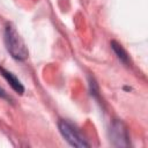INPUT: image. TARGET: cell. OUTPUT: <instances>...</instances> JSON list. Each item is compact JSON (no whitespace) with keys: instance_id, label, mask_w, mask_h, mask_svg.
I'll return each instance as SVG.
<instances>
[{"instance_id":"6da1fadb","label":"cell","mask_w":148,"mask_h":148,"mask_svg":"<svg viewBox=\"0 0 148 148\" xmlns=\"http://www.w3.org/2000/svg\"><path fill=\"white\" fill-rule=\"evenodd\" d=\"M5 45L8 51V53L14 58L15 60L23 61L28 58L29 52L28 47L22 39L21 35L17 32L15 27L12 24H7L5 28Z\"/></svg>"},{"instance_id":"7a4b0ae2","label":"cell","mask_w":148,"mask_h":148,"mask_svg":"<svg viewBox=\"0 0 148 148\" xmlns=\"http://www.w3.org/2000/svg\"><path fill=\"white\" fill-rule=\"evenodd\" d=\"M58 128L62 138L73 147L77 148H83V147H89L90 143L84 139V136L81 134V132L68 120L61 119L58 123Z\"/></svg>"},{"instance_id":"3957f363","label":"cell","mask_w":148,"mask_h":148,"mask_svg":"<svg viewBox=\"0 0 148 148\" xmlns=\"http://www.w3.org/2000/svg\"><path fill=\"white\" fill-rule=\"evenodd\" d=\"M110 142L114 147H130V134L126 125L121 120H113L109 130Z\"/></svg>"},{"instance_id":"277c9868","label":"cell","mask_w":148,"mask_h":148,"mask_svg":"<svg viewBox=\"0 0 148 148\" xmlns=\"http://www.w3.org/2000/svg\"><path fill=\"white\" fill-rule=\"evenodd\" d=\"M0 74H1L2 77L8 82V84L12 87V89H13L15 92H17L18 95H22V94L24 92V87H23L22 82L16 77L15 74H13L12 72L7 71V69L3 68V67H0Z\"/></svg>"},{"instance_id":"5b68a950","label":"cell","mask_w":148,"mask_h":148,"mask_svg":"<svg viewBox=\"0 0 148 148\" xmlns=\"http://www.w3.org/2000/svg\"><path fill=\"white\" fill-rule=\"evenodd\" d=\"M110 45H111V49L113 50L114 54L117 56V58L120 60V62H123L124 65L128 66V64H130V56L126 52V50L123 47V45L119 44L117 40H111Z\"/></svg>"},{"instance_id":"8992f818","label":"cell","mask_w":148,"mask_h":148,"mask_svg":"<svg viewBox=\"0 0 148 148\" xmlns=\"http://www.w3.org/2000/svg\"><path fill=\"white\" fill-rule=\"evenodd\" d=\"M89 88H90V94L92 97L96 99H99V91H98V86L94 77H89Z\"/></svg>"},{"instance_id":"52a82bcc","label":"cell","mask_w":148,"mask_h":148,"mask_svg":"<svg viewBox=\"0 0 148 148\" xmlns=\"http://www.w3.org/2000/svg\"><path fill=\"white\" fill-rule=\"evenodd\" d=\"M0 97H1V98H6V99H10V97L7 95V92H6L1 87H0Z\"/></svg>"}]
</instances>
